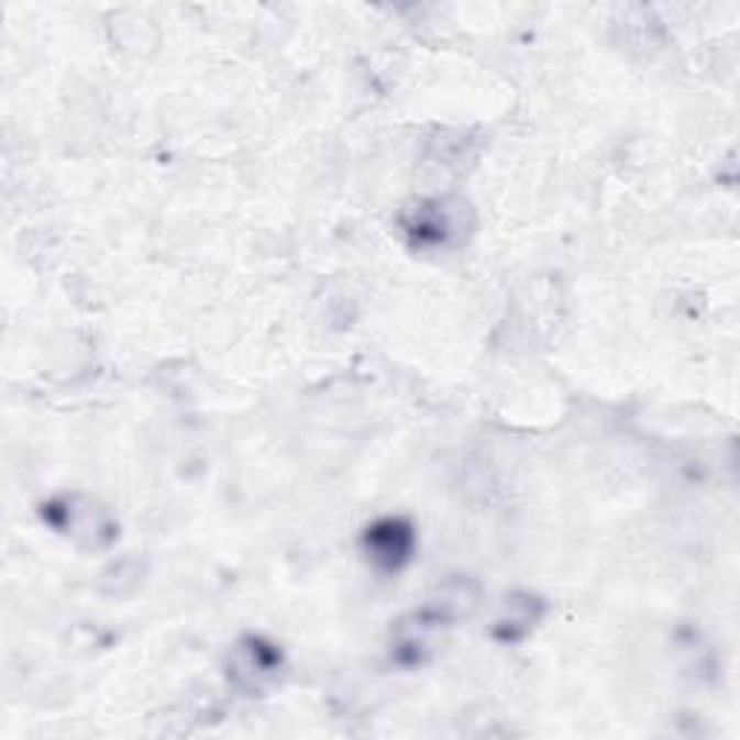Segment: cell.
I'll return each instance as SVG.
<instances>
[{
	"label": "cell",
	"instance_id": "obj_1",
	"mask_svg": "<svg viewBox=\"0 0 740 740\" xmlns=\"http://www.w3.org/2000/svg\"><path fill=\"white\" fill-rule=\"evenodd\" d=\"M281 674V651L264 639H243L238 651L232 656V671L229 677L234 680V686L243 692H264L266 686H273Z\"/></svg>",
	"mask_w": 740,
	"mask_h": 740
},
{
	"label": "cell",
	"instance_id": "obj_2",
	"mask_svg": "<svg viewBox=\"0 0 740 740\" xmlns=\"http://www.w3.org/2000/svg\"><path fill=\"white\" fill-rule=\"evenodd\" d=\"M365 550L376 567L399 570L413 553V530L399 518H385L367 530Z\"/></svg>",
	"mask_w": 740,
	"mask_h": 740
},
{
	"label": "cell",
	"instance_id": "obj_3",
	"mask_svg": "<svg viewBox=\"0 0 740 740\" xmlns=\"http://www.w3.org/2000/svg\"><path fill=\"white\" fill-rule=\"evenodd\" d=\"M49 509H55V512H62L64 521H55L58 527H62L64 532H73V535H87L93 544H102L99 541V535L104 538V541H110V535H113V527H110L108 515L102 512V509L96 507H87V509H76V504L73 500H67L64 504V509H58V504H53Z\"/></svg>",
	"mask_w": 740,
	"mask_h": 740
},
{
	"label": "cell",
	"instance_id": "obj_4",
	"mask_svg": "<svg viewBox=\"0 0 740 740\" xmlns=\"http://www.w3.org/2000/svg\"><path fill=\"white\" fill-rule=\"evenodd\" d=\"M408 232L420 241L445 243L457 232V211L449 209L445 203H426L417 209V218L408 227Z\"/></svg>",
	"mask_w": 740,
	"mask_h": 740
},
{
	"label": "cell",
	"instance_id": "obj_5",
	"mask_svg": "<svg viewBox=\"0 0 740 740\" xmlns=\"http://www.w3.org/2000/svg\"><path fill=\"white\" fill-rule=\"evenodd\" d=\"M532 599L527 601H509V619H500L498 637L507 639V642H515V639H521L523 633L530 631V625L535 622V614H532Z\"/></svg>",
	"mask_w": 740,
	"mask_h": 740
}]
</instances>
